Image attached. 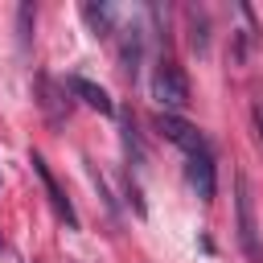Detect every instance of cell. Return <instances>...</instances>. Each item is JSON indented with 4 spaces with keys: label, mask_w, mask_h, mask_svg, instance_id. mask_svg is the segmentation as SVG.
Here are the masks:
<instances>
[{
    "label": "cell",
    "mask_w": 263,
    "mask_h": 263,
    "mask_svg": "<svg viewBox=\"0 0 263 263\" xmlns=\"http://www.w3.org/2000/svg\"><path fill=\"white\" fill-rule=\"evenodd\" d=\"M156 132H160L168 144H177L185 156H193V152H205V148H210V140H205V136H201L193 123H185L181 115H164V111H160V119H156Z\"/></svg>",
    "instance_id": "obj_3"
},
{
    "label": "cell",
    "mask_w": 263,
    "mask_h": 263,
    "mask_svg": "<svg viewBox=\"0 0 263 263\" xmlns=\"http://www.w3.org/2000/svg\"><path fill=\"white\" fill-rule=\"evenodd\" d=\"M185 181L193 185V193H197L201 201H214V193H218L214 148H205V152H193V156H185Z\"/></svg>",
    "instance_id": "obj_4"
},
{
    "label": "cell",
    "mask_w": 263,
    "mask_h": 263,
    "mask_svg": "<svg viewBox=\"0 0 263 263\" xmlns=\"http://www.w3.org/2000/svg\"><path fill=\"white\" fill-rule=\"evenodd\" d=\"M152 99L164 107V115H177L189 107V78L177 62L160 58V66L152 70Z\"/></svg>",
    "instance_id": "obj_1"
},
{
    "label": "cell",
    "mask_w": 263,
    "mask_h": 263,
    "mask_svg": "<svg viewBox=\"0 0 263 263\" xmlns=\"http://www.w3.org/2000/svg\"><path fill=\"white\" fill-rule=\"evenodd\" d=\"M66 86H70L86 107H95V111H103V115H111V111H115V103H111V95H107L103 86H95V82H86V78H70Z\"/></svg>",
    "instance_id": "obj_7"
},
{
    "label": "cell",
    "mask_w": 263,
    "mask_h": 263,
    "mask_svg": "<svg viewBox=\"0 0 263 263\" xmlns=\"http://www.w3.org/2000/svg\"><path fill=\"white\" fill-rule=\"evenodd\" d=\"M251 127H255V140H259V148H263V99L251 103Z\"/></svg>",
    "instance_id": "obj_8"
},
{
    "label": "cell",
    "mask_w": 263,
    "mask_h": 263,
    "mask_svg": "<svg viewBox=\"0 0 263 263\" xmlns=\"http://www.w3.org/2000/svg\"><path fill=\"white\" fill-rule=\"evenodd\" d=\"M0 251H4V238H0Z\"/></svg>",
    "instance_id": "obj_9"
},
{
    "label": "cell",
    "mask_w": 263,
    "mask_h": 263,
    "mask_svg": "<svg viewBox=\"0 0 263 263\" xmlns=\"http://www.w3.org/2000/svg\"><path fill=\"white\" fill-rule=\"evenodd\" d=\"M234 218H238V247H242L247 263H263V234H259V218H255V193H251V181H247V177H238Z\"/></svg>",
    "instance_id": "obj_2"
},
{
    "label": "cell",
    "mask_w": 263,
    "mask_h": 263,
    "mask_svg": "<svg viewBox=\"0 0 263 263\" xmlns=\"http://www.w3.org/2000/svg\"><path fill=\"white\" fill-rule=\"evenodd\" d=\"M82 21L90 25L95 37H111L115 33V21H119V8H111V4H86L82 8Z\"/></svg>",
    "instance_id": "obj_6"
},
{
    "label": "cell",
    "mask_w": 263,
    "mask_h": 263,
    "mask_svg": "<svg viewBox=\"0 0 263 263\" xmlns=\"http://www.w3.org/2000/svg\"><path fill=\"white\" fill-rule=\"evenodd\" d=\"M29 164H33V173L41 177V185H45V193H49V201H53V210H58V218H62L66 226H78V218H74V205H70V197H66L62 189H58V181H53V173H49V164H45V160H41L37 152L29 156Z\"/></svg>",
    "instance_id": "obj_5"
}]
</instances>
